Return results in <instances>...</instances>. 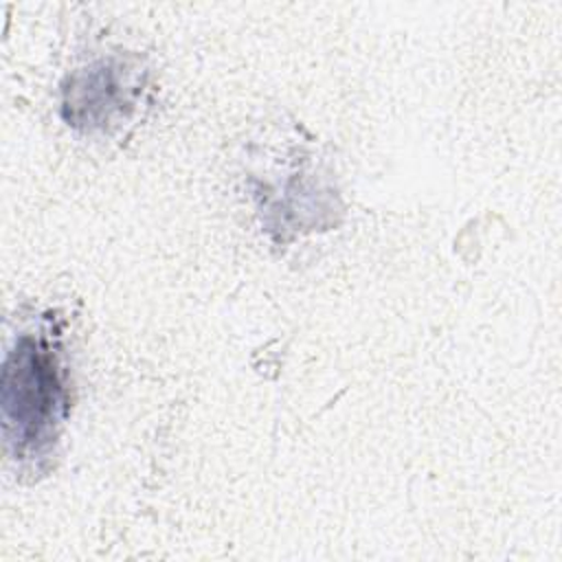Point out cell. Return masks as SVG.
<instances>
[{"label":"cell","mask_w":562,"mask_h":562,"mask_svg":"<svg viewBox=\"0 0 562 562\" xmlns=\"http://www.w3.org/2000/svg\"><path fill=\"white\" fill-rule=\"evenodd\" d=\"M66 406L57 356L46 340L22 336L2 375L7 439L18 452L35 454L55 437Z\"/></svg>","instance_id":"obj_1"}]
</instances>
